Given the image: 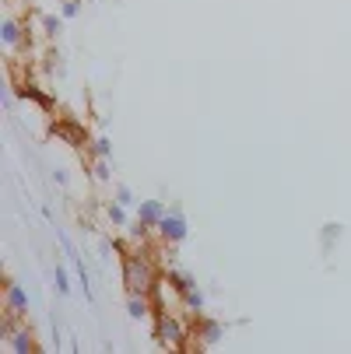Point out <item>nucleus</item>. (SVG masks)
Returning a JSON list of instances; mask_svg holds the SVG:
<instances>
[{"mask_svg": "<svg viewBox=\"0 0 351 354\" xmlns=\"http://www.w3.org/2000/svg\"><path fill=\"white\" fill-rule=\"evenodd\" d=\"M159 277L162 274L155 267V257L144 245H137L134 252H123V288H127V295H152Z\"/></svg>", "mask_w": 351, "mask_h": 354, "instance_id": "obj_1", "label": "nucleus"}, {"mask_svg": "<svg viewBox=\"0 0 351 354\" xmlns=\"http://www.w3.org/2000/svg\"><path fill=\"white\" fill-rule=\"evenodd\" d=\"M155 344L165 351H190L193 313H155Z\"/></svg>", "mask_w": 351, "mask_h": 354, "instance_id": "obj_2", "label": "nucleus"}, {"mask_svg": "<svg viewBox=\"0 0 351 354\" xmlns=\"http://www.w3.org/2000/svg\"><path fill=\"white\" fill-rule=\"evenodd\" d=\"M0 46H4L8 57H18L28 46V21H21L15 11H8L4 21H0Z\"/></svg>", "mask_w": 351, "mask_h": 354, "instance_id": "obj_3", "label": "nucleus"}, {"mask_svg": "<svg viewBox=\"0 0 351 354\" xmlns=\"http://www.w3.org/2000/svg\"><path fill=\"white\" fill-rule=\"evenodd\" d=\"M222 337H225V323H218V319H211V316H193V344H190V351H211V347H218L222 344Z\"/></svg>", "mask_w": 351, "mask_h": 354, "instance_id": "obj_4", "label": "nucleus"}, {"mask_svg": "<svg viewBox=\"0 0 351 354\" xmlns=\"http://www.w3.org/2000/svg\"><path fill=\"white\" fill-rule=\"evenodd\" d=\"M155 232H159V239H162L165 245H179V242L190 235V225H186L183 211H179V207H172V211L162 218V225H159Z\"/></svg>", "mask_w": 351, "mask_h": 354, "instance_id": "obj_5", "label": "nucleus"}, {"mask_svg": "<svg viewBox=\"0 0 351 354\" xmlns=\"http://www.w3.org/2000/svg\"><path fill=\"white\" fill-rule=\"evenodd\" d=\"M127 316H130L134 323L155 319V301H152V295H127Z\"/></svg>", "mask_w": 351, "mask_h": 354, "instance_id": "obj_6", "label": "nucleus"}, {"mask_svg": "<svg viewBox=\"0 0 351 354\" xmlns=\"http://www.w3.org/2000/svg\"><path fill=\"white\" fill-rule=\"evenodd\" d=\"M134 211H137V218H141L144 225H152V228H159V225H162V218L169 214V207L162 204V200H141V204H137Z\"/></svg>", "mask_w": 351, "mask_h": 354, "instance_id": "obj_7", "label": "nucleus"}, {"mask_svg": "<svg viewBox=\"0 0 351 354\" xmlns=\"http://www.w3.org/2000/svg\"><path fill=\"white\" fill-rule=\"evenodd\" d=\"M4 313H15V316H28V298L18 284L8 281V295H4Z\"/></svg>", "mask_w": 351, "mask_h": 354, "instance_id": "obj_8", "label": "nucleus"}, {"mask_svg": "<svg viewBox=\"0 0 351 354\" xmlns=\"http://www.w3.org/2000/svg\"><path fill=\"white\" fill-rule=\"evenodd\" d=\"M35 21L42 25V39H57L64 32V15H46V11H35Z\"/></svg>", "mask_w": 351, "mask_h": 354, "instance_id": "obj_9", "label": "nucleus"}, {"mask_svg": "<svg viewBox=\"0 0 351 354\" xmlns=\"http://www.w3.org/2000/svg\"><path fill=\"white\" fill-rule=\"evenodd\" d=\"M165 281L179 291V301H183V295H186L190 288H197V284H193V277H190V274H183V270H176V267H169V270H165Z\"/></svg>", "mask_w": 351, "mask_h": 354, "instance_id": "obj_10", "label": "nucleus"}, {"mask_svg": "<svg viewBox=\"0 0 351 354\" xmlns=\"http://www.w3.org/2000/svg\"><path fill=\"white\" fill-rule=\"evenodd\" d=\"M18 91H21L25 98H32V102H39V106H42L46 113H53V98H46V91H42V88H35L32 81H25V84L18 88Z\"/></svg>", "mask_w": 351, "mask_h": 354, "instance_id": "obj_11", "label": "nucleus"}, {"mask_svg": "<svg viewBox=\"0 0 351 354\" xmlns=\"http://www.w3.org/2000/svg\"><path fill=\"white\" fill-rule=\"evenodd\" d=\"M106 218L113 228H130V218H127V204H120V200H113V204L106 207Z\"/></svg>", "mask_w": 351, "mask_h": 354, "instance_id": "obj_12", "label": "nucleus"}, {"mask_svg": "<svg viewBox=\"0 0 351 354\" xmlns=\"http://www.w3.org/2000/svg\"><path fill=\"white\" fill-rule=\"evenodd\" d=\"M183 309L193 313V316H197V313H204V295H200L197 288H190V291L183 295Z\"/></svg>", "mask_w": 351, "mask_h": 354, "instance_id": "obj_13", "label": "nucleus"}, {"mask_svg": "<svg viewBox=\"0 0 351 354\" xmlns=\"http://www.w3.org/2000/svg\"><path fill=\"white\" fill-rule=\"evenodd\" d=\"M57 137L71 140L74 147H84V133L78 130V123H64V127H57Z\"/></svg>", "mask_w": 351, "mask_h": 354, "instance_id": "obj_14", "label": "nucleus"}, {"mask_svg": "<svg viewBox=\"0 0 351 354\" xmlns=\"http://www.w3.org/2000/svg\"><path fill=\"white\" fill-rule=\"evenodd\" d=\"M91 155H95V158H109V155H113L109 137H95V140H91Z\"/></svg>", "mask_w": 351, "mask_h": 354, "instance_id": "obj_15", "label": "nucleus"}, {"mask_svg": "<svg viewBox=\"0 0 351 354\" xmlns=\"http://www.w3.org/2000/svg\"><path fill=\"white\" fill-rule=\"evenodd\" d=\"M53 284H57V295H71V281H67V270L57 263V270H53Z\"/></svg>", "mask_w": 351, "mask_h": 354, "instance_id": "obj_16", "label": "nucleus"}, {"mask_svg": "<svg viewBox=\"0 0 351 354\" xmlns=\"http://www.w3.org/2000/svg\"><path fill=\"white\" fill-rule=\"evenodd\" d=\"M91 172H95V179H98V183H113V169L106 165V158H98V162L91 165Z\"/></svg>", "mask_w": 351, "mask_h": 354, "instance_id": "obj_17", "label": "nucleus"}, {"mask_svg": "<svg viewBox=\"0 0 351 354\" xmlns=\"http://www.w3.org/2000/svg\"><path fill=\"white\" fill-rule=\"evenodd\" d=\"M78 11H81V4H78V0H64V4H60V15L71 21V18H78Z\"/></svg>", "mask_w": 351, "mask_h": 354, "instance_id": "obj_18", "label": "nucleus"}, {"mask_svg": "<svg viewBox=\"0 0 351 354\" xmlns=\"http://www.w3.org/2000/svg\"><path fill=\"white\" fill-rule=\"evenodd\" d=\"M334 235H341V225H327V228H323V252H330Z\"/></svg>", "mask_w": 351, "mask_h": 354, "instance_id": "obj_19", "label": "nucleus"}, {"mask_svg": "<svg viewBox=\"0 0 351 354\" xmlns=\"http://www.w3.org/2000/svg\"><path fill=\"white\" fill-rule=\"evenodd\" d=\"M116 200H120V204H127V207H134V193H130V186H116Z\"/></svg>", "mask_w": 351, "mask_h": 354, "instance_id": "obj_20", "label": "nucleus"}]
</instances>
